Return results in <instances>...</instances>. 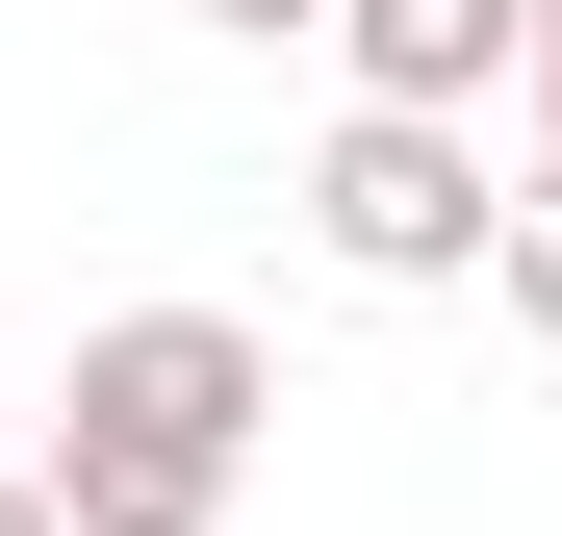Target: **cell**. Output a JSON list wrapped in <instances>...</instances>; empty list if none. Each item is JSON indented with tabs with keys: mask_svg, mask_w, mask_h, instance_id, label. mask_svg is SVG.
Listing matches in <instances>:
<instances>
[{
	"mask_svg": "<svg viewBox=\"0 0 562 536\" xmlns=\"http://www.w3.org/2000/svg\"><path fill=\"white\" fill-rule=\"evenodd\" d=\"M205 26H333V0H205Z\"/></svg>",
	"mask_w": 562,
	"mask_h": 536,
	"instance_id": "obj_7",
	"label": "cell"
},
{
	"mask_svg": "<svg viewBox=\"0 0 562 536\" xmlns=\"http://www.w3.org/2000/svg\"><path fill=\"white\" fill-rule=\"evenodd\" d=\"M512 103H537V153H562V0H537V77H512Z\"/></svg>",
	"mask_w": 562,
	"mask_h": 536,
	"instance_id": "obj_5",
	"label": "cell"
},
{
	"mask_svg": "<svg viewBox=\"0 0 562 536\" xmlns=\"http://www.w3.org/2000/svg\"><path fill=\"white\" fill-rule=\"evenodd\" d=\"M307 230H333V282H486V255H512V179H486V128L333 103V153H307Z\"/></svg>",
	"mask_w": 562,
	"mask_h": 536,
	"instance_id": "obj_2",
	"label": "cell"
},
{
	"mask_svg": "<svg viewBox=\"0 0 562 536\" xmlns=\"http://www.w3.org/2000/svg\"><path fill=\"white\" fill-rule=\"evenodd\" d=\"M256 409H281V357H256L231 307H103L77 384H52V460H26V486H52L77 536H231Z\"/></svg>",
	"mask_w": 562,
	"mask_h": 536,
	"instance_id": "obj_1",
	"label": "cell"
},
{
	"mask_svg": "<svg viewBox=\"0 0 562 536\" xmlns=\"http://www.w3.org/2000/svg\"><path fill=\"white\" fill-rule=\"evenodd\" d=\"M486 282H512V332H562V153L512 179V255H486Z\"/></svg>",
	"mask_w": 562,
	"mask_h": 536,
	"instance_id": "obj_4",
	"label": "cell"
},
{
	"mask_svg": "<svg viewBox=\"0 0 562 536\" xmlns=\"http://www.w3.org/2000/svg\"><path fill=\"white\" fill-rule=\"evenodd\" d=\"M0 536H77V511H52V486H26V460H0Z\"/></svg>",
	"mask_w": 562,
	"mask_h": 536,
	"instance_id": "obj_6",
	"label": "cell"
},
{
	"mask_svg": "<svg viewBox=\"0 0 562 536\" xmlns=\"http://www.w3.org/2000/svg\"><path fill=\"white\" fill-rule=\"evenodd\" d=\"M333 52H358V103H409V128H486L512 77H537V0H333Z\"/></svg>",
	"mask_w": 562,
	"mask_h": 536,
	"instance_id": "obj_3",
	"label": "cell"
}]
</instances>
